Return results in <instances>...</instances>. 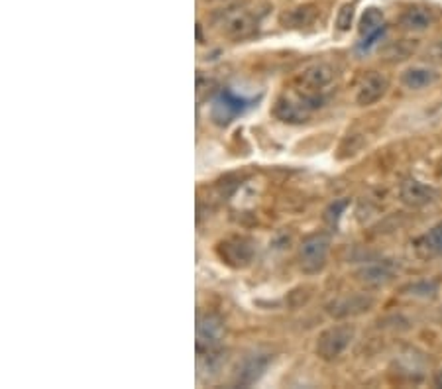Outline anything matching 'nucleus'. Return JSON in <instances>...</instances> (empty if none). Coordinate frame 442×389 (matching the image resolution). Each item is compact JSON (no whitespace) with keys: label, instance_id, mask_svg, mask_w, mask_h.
Instances as JSON below:
<instances>
[{"label":"nucleus","instance_id":"nucleus-1","mask_svg":"<svg viewBox=\"0 0 442 389\" xmlns=\"http://www.w3.org/2000/svg\"><path fill=\"white\" fill-rule=\"evenodd\" d=\"M354 334H356V330L350 325H336V327L327 328L316 339V354L327 362L336 360L352 344Z\"/></svg>","mask_w":442,"mask_h":389},{"label":"nucleus","instance_id":"nucleus-2","mask_svg":"<svg viewBox=\"0 0 442 389\" xmlns=\"http://www.w3.org/2000/svg\"><path fill=\"white\" fill-rule=\"evenodd\" d=\"M330 250V238L323 232L307 236L299 246V260L301 267L307 274H316L327 264V256Z\"/></svg>","mask_w":442,"mask_h":389},{"label":"nucleus","instance_id":"nucleus-3","mask_svg":"<svg viewBox=\"0 0 442 389\" xmlns=\"http://www.w3.org/2000/svg\"><path fill=\"white\" fill-rule=\"evenodd\" d=\"M224 339V321L215 313H204L197 321V348L211 352L220 346Z\"/></svg>","mask_w":442,"mask_h":389},{"label":"nucleus","instance_id":"nucleus-4","mask_svg":"<svg viewBox=\"0 0 442 389\" xmlns=\"http://www.w3.org/2000/svg\"><path fill=\"white\" fill-rule=\"evenodd\" d=\"M248 108V102L232 95L230 91H222L218 97H216L215 104H213V120L216 124L227 126L230 124L238 114H242Z\"/></svg>","mask_w":442,"mask_h":389},{"label":"nucleus","instance_id":"nucleus-5","mask_svg":"<svg viewBox=\"0 0 442 389\" xmlns=\"http://www.w3.org/2000/svg\"><path fill=\"white\" fill-rule=\"evenodd\" d=\"M399 197H401V201L407 207L421 209V207H427L429 202L434 201L436 193H434V189L425 185L423 181L409 177V179H405L403 183L399 185Z\"/></svg>","mask_w":442,"mask_h":389},{"label":"nucleus","instance_id":"nucleus-6","mask_svg":"<svg viewBox=\"0 0 442 389\" xmlns=\"http://www.w3.org/2000/svg\"><path fill=\"white\" fill-rule=\"evenodd\" d=\"M387 88H390L387 77L381 75V73H369L367 77H364V81L358 87L356 102L360 106H369V104L378 102L379 99H383L385 93H387Z\"/></svg>","mask_w":442,"mask_h":389},{"label":"nucleus","instance_id":"nucleus-7","mask_svg":"<svg viewBox=\"0 0 442 389\" xmlns=\"http://www.w3.org/2000/svg\"><path fill=\"white\" fill-rule=\"evenodd\" d=\"M220 26H222V32L228 38L242 39L250 36L256 30V20H253L252 14L246 12V10H232V12L224 14Z\"/></svg>","mask_w":442,"mask_h":389},{"label":"nucleus","instance_id":"nucleus-8","mask_svg":"<svg viewBox=\"0 0 442 389\" xmlns=\"http://www.w3.org/2000/svg\"><path fill=\"white\" fill-rule=\"evenodd\" d=\"M218 252H220L222 260L227 264L234 265V267H244V265L250 264L253 258L252 244L244 238H234L222 242Z\"/></svg>","mask_w":442,"mask_h":389},{"label":"nucleus","instance_id":"nucleus-9","mask_svg":"<svg viewBox=\"0 0 442 389\" xmlns=\"http://www.w3.org/2000/svg\"><path fill=\"white\" fill-rule=\"evenodd\" d=\"M334 79V71L332 67L327 65V63H316V65H311L309 69H305L299 81L303 85L305 93L309 95H316L320 88H325L327 85H330V81Z\"/></svg>","mask_w":442,"mask_h":389},{"label":"nucleus","instance_id":"nucleus-10","mask_svg":"<svg viewBox=\"0 0 442 389\" xmlns=\"http://www.w3.org/2000/svg\"><path fill=\"white\" fill-rule=\"evenodd\" d=\"M374 305L372 297L366 295H354V297H344L338 299L332 305H329V313L336 319H344V316H352V314H360L364 311H369Z\"/></svg>","mask_w":442,"mask_h":389},{"label":"nucleus","instance_id":"nucleus-11","mask_svg":"<svg viewBox=\"0 0 442 389\" xmlns=\"http://www.w3.org/2000/svg\"><path fill=\"white\" fill-rule=\"evenodd\" d=\"M439 77L441 75L434 69L425 67V65H415V67H409L401 73V83L411 91H421V88L434 85L439 81Z\"/></svg>","mask_w":442,"mask_h":389},{"label":"nucleus","instance_id":"nucleus-12","mask_svg":"<svg viewBox=\"0 0 442 389\" xmlns=\"http://www.w3.org/2000/svg\"><path fill=\"white\" fill-rule=\"evenodd\" d=\"M395 276V267L392 262H378V264H367L358 272V279L364 281L366 285H385L387 281H392Z\"/></svg>","mask_w":442,"mask_h":389},{"label":"nucleus","instance_id":"nucleus-13","mask_svg":"<svg viewBox=\"0 0 442 389\" xmlns=\"http://www.w3.org/2000/svg\"><path fill=\"white\" fill-rule=\"evenodd\" d=\"M269 364V356H250L242 362L238 376H236V386H252L256 379L265 372Z\"/></svg>","mask_w":442,"mask_h":389},{"label":"nucleus","instance_id":"nucleus-14","mask_svg":"<svg viewBox=\"0 0 442 389\" xmlns=\"http://www.w3.org/2000/svg\"><path fill=\"white\" fill-rule=\"evenodd\" d=\"M399 22L409 32H423V30H427L432 24V14L427 8H423V6H413V8H409V10H405L401 14Z\"/></svg>","mask_w":442,"mask_h":389},{"label":"nucleus","instance_id":"nucleus-15","mask_svg":"<svg viewBox=\"0 0 442 389\" xmlns=\"http://www.w3.org/2000/svg\"><path fill=\"white\" fill-rule=\"evenodd\" d=\"M417 250L421 252L425 258H441L442 256V222L441 225L432 226L423 238H419Z\"/></svg>","mask_w":442,"mask_h":389},{"label":"nucleus","instance_id":"nucleus-16","mask_svg":"<svg viewBox=\"0 0 442 389\" xmlns=\"http://www.w3.org/2000/svg\"><path fill=\"white\" fill-rule=\"evenodd\" d=\"M385 26H383V14L378 8H367L366 12L362 14L360 18V34L364 36V39L374 38L383 34Z\"/></svg>","mask_w":442,"mask_h":389},{"label":"nucleus","instance_id":"nucleus-17","mask_svg":"<svg viewBox=\"0 0 442 389\" xmlns=\"http://www.w3.org/2000/svg\"><path fill=\"white\" fill-rule=\"evenodd\" d=\"M316 16V6L313 4H307V6H299V8H293L291 12L283 14V24L289 26V28H303V26H309Z\"/></svg>","mask_w":442,"mask_h":389},{"label":"nucleus","instance_id":"nucleus-18","mask_svg":"<svg viewBox=\"0 0 442 389\" xmlns=\"http://www.w3.org/2000/svg\"><path fill=\"white\" fill-rule=\"evenodd\" d=\"M354 16H356V4H344L338 14H336V28L340 32H348L352 28Z\"/></svg>","mask_w":442,"mask_h":389},{"label":"nucleus","instance_id":"nucleus-19","mask_svg":"<svg viewBox=\"0 0 442 389\" xmlns=\"http://www.w3.org/2000/svg\"><path fill=\"white\" fill-rule=\"evenodd\" d=\"M346 207H348V201H336L334 205H330V209L327 211V216H325V218L329 220L330 225H334V222L340 218V213Z\"/></svg>","mask_w":442,"mask_h":389},{"label":"nucleus","instance_id":"nucleus-20","mask_svg":"<svg viewBox=\"0 0 442 389\" xmlns=\"http://www.w3.org/2000/svg\"><path fill=\"white\" fill-rule=\"evenodd\" d=\"M430 55H432V57H436V59H442V39H439V41H434V44H432V48H430Z\"/></svg>","mask_w":442,"mask_h":389},{"label":"nucleus","instance_id":"nucleus-21","mask_svg":"<svg viewBox=\"0 0 442 389\" xmlns=\"http://www.w3.org/2000/svg\"><path fill=\"white\" fill-rule=\"evenodd\" d=\"M434 386H436V388H442V370L441 372H436V376H434Z\"/></svg>","mask_w":442,"mask_h":389}]
</instances>
